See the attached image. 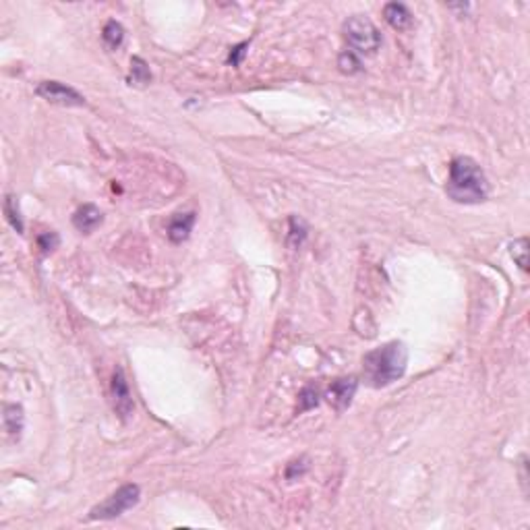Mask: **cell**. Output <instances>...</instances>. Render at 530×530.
<instances>
[{"instance_id":"cell-20","label":"cell","mask_w":530,"mask_h":530,"mask_svg":"<svg viewBox=\"0 0 530 530\" xmlns=\"http://www.w3.org/2000/svg\"><path fill=\"white\" fill-rule=\"evenodd\" d=\"M58 243H60V239H58V234H56V232H44V234L37 239V245H40L42 253H50V251H54V249L58 247Z\"/></svg>"},{"instance_id":"cell-3","label":"cell","mask_w":530,"mask_h":530,"mask_svg":"<svg viewBox=\"0 0 530 530\" xmlns=\"http://www.w3.org/2000/svg\"><path fill=\"white\" fill-rule=\"evenodd\" d=\"M344 37L354 54H375L382 46L379 29L361 15L350 17L344 23Z\"/></svg>"},{"instance_id":"cell-6","label":"cell","mask_w":530,"mask_h":530,"mask_svg":"<svg viewBox=\"0 0 530 530\" xmlns=\"http://www.w3.org/2000/svg\"><path fill=\"white\" fill-rule=\"evenodd\" d=\"M357 390H359V382L354 377H342V379L332 382V386L325 392V398L338 412H344L352 404Z\"/></svg>"},{"instance_id":"cell-1","label":"cell","mask_w":530,"mask_h":530,"mask_svg":"<svg viewBox=\"0 0 530 530\" xmlns=\"http://www.w3.org/2000/svg\"><path fill=\"white\" fill-rule=\"evenodd\" d=\"M445 193L456 203L475 205L483 203L489 195V180L485 170L466 155H458L450 164V176L445 185Z\"/></svg>"},{"instance_id":"cell-14","label":"cell","mask_w":530,"mask_h":530,"mask_svg":"<svg viewBox=\"0 0 530 530\" xmlns=\"http://www.w3.org/2000/svg\"><path fill=\"white\" fill-rule=\"evenodd\" d=\"M4 214H6V220L8 224L21 234L23 232V220H21V212H19V203H17V197L12 195H6L4 199Z\"/></svg>"},{"instance_id":"cell-19","label":"cell","mask_w":530,"mask_h":530,"mask_svg":"<svg viewBox=\"0 0 530 530\" xmlns=\"http://www.w3.org/2000/svg\"><path fill=\"white\" fill-rule=\"evenodd\" d=\"M307 470H309V460H307V458L294 460V462H290L288 468H286V479H288V481H296V479H300Z\"/></svg>"},{"instance_id":"cell-13","label":"cell","mask_w":530,"mask_h":530,"mask_svg":"<svg viewBox=\"0 0 530 530\" xmlns=\"http://www.w3.org/2000/svg\"><path fill=\"white\" fill-rule=\"evenodd\" d=\"M131 85H147L151 81V73H149V67L143 58L139 56H132L131 60V77H129Z\"/></svg>"},{"instance_id":"cell-5","label":"cell","mask_w":530,"mask_h":530,"mask_svg":"<svg viewBox=\"0 0 530 530\" xmlns=\"http://www.w3.org/2000/svg\"><path fill=\"white\" fill-rule=\"evenodd\" d=\"M35 94L40 98H44L46 102H50V104H58V106H85V98L77 89H73V87L60 83V81H42L35 87Z\"/></svg>"},{"instance_id":"cell-8","label":"cell","mask_w":530,"mask_h":530,"mask_svg":"<svg viewBox=\"0 0 530 530\" xmlns=\"http://www.w3.org/2000/svg\"><path fill=\"white\" fill-rule=\"evenodd\" d=\"M104 216L100 212V207H96L94 203H85L83 207H79L73 216V226L83 232V234H89L94 232L100 224H102Z\"/></svg>"},{"instance_id":"cell-10","label":"cell","mask_w":530,"mask_h":530,"mask_svg":"<svg viewBox=\"0 0 530 530\" xmlns=\"http://www.w3.org/2000/svg\"><path fill=\"white\" fill-rule=\"evenodd\" d=\"M384 17H386V21H388L394 29H398V31H406V29H410V25H412V12H410L408 6L402 4V2H390V4H386Z\"/></svg>"},{"instance_id":"cell-2","label":"cell","mask_w":530,"mask_h":530,"mask_svg":"<svg viewBox=\"0 0 530 530\" xmlns=\"http://www.w3.org/2000/svg\"><path fill=\"white\" fill-rule=\"evenodd\" d=\"M408 365V348L402 342H388L363 359V373L365 382L371 388H386L398 382L406 373Z\"/></svg>"},{"instance_id":"cell-18","label":"cell","mask_w":530,"mask_h":530,"mask_svg":"<svg viewBox=\"0 0 530 530\" xmlns=\"http://www.w3.org/2000/svg\"><path fill=\"white\" fill-rule=\"evenodd\" d=\"M305 239H307V226H305V222L298 220V218H290V237H288L290 245H292V247H300Z\"/></svg>"},{"instance_id":"cell-4","label":"cell","mask_w":530,"mask_h":530,"mask_svg":"<svg viewBox=\"0 0 530 530\" xmlns=\"http://www.w3.org/2000/svg\"><path fill=\"white\" fill-rule=\"evenodd\" d=\"M141 497V489L139 485H123L119 491H114L106 502L98 504L96 508H92L89 512V520H112L123 516L125 512H129L139 504Z\"/></svg>"},{"instance_id":"cell-15","label":"cell","mask_w":530,"mask_h":530,"mask_svg":"<svg viewBox=\"0 0 530 530\" xmlns=\"http://www.w3.org/2000/svg\"><path fill=\"white\" fill-rule=\"evenodd\" d=\"M338 67H340V71H342V73H346V75L361 73V69H363L361 58H359L352 50H346V52H342V54H340V58H338Z\"/></svg>"},{"instance_id":"cell-17","label":"cell","mask_w":530,"mask_h":530,"mask_svg":"<svg viewBox=\"0 0 530 530\" xmlns=\"http://www.w3.org/2000/svg\"><path fill=\"white\" fill-rule=\"evenodd\" d=\"M319 404V392L313 386L302 388V392L298 394V412H307L311 408H315Z\"/></svg>"},{"instance_id":"cell-7","label":"cell","mask_w":530,"mask_h":530,"mask_svg":"<svg viewBox=\"0 0 530 530\" xmlns=\"http://www.w3.org/2000/svg\"><path fill=\"white\" fill-rule=\"evenodd\" d=\"M110 392H112L114 410L121 414V418H125V420H127V418L132 414V410H135V404H132L131 390H129V384H127L125 373H123V369H121V367H117V369H114V375H112V388H110Z\"/></svg>"},{"instance_id":"cell-9","label":"cell","mask_w":530,"mask_h":530,"mask_svg":"<svg viewBox=\"0 0 530 530\" xmlns=\"http://www.w3.org/2000/svg\"><path fill=\"white\" fill-rule=\"evenodd\" d=\"M193 226H195V214H193V212H189V214H176V216L170 220V224H168V239H170L172 243H176V245L182 243V241L189 239Z\"/></svg>"},{"instance_id":"cell-21","label":"cell","mask_w":530,"mask_h":530,"mask_svg":"<svg viewBox=\"0 0 530 530\" xmlns=\"http://www.w3.org/2000/svg\"><path fill=\"white\" fill-rule=\"evenodd\" d=\"M247 48H249V42H243V44H239V46H234V48H230L228 65L241 67V62H243V58H245V54H247Z\"/></svg>"},{"instance_id":"cell-12","label":"cell","mask_w":530,"mask_h":530,"mask_svg":"<svg viewBox=\"0 0 530 530\" xmlns=\"http://www.w3.org/2000/svg\"><path fill=\"white\" fill-rule=\"evenodd\" d=\"M102 37H104V44L110 50H117V48H121V44L125 40V27L119 21H108L104 31H102Z\"/></svg>"},{"instance_id":"cell-16","label":"cell","mask_w":530,"mask_h":530,"mask_svg":"<svg viewBox=\"0 0 530 530\" xmlns=\"http://www.w3.org/2000/svg\"><path fill=\"white\" fill-rule=\"evenodd\" d=\"M510 253H512L514 262L520 265V269H522V271H527V269H529V241H527V239H518V241H514V243H512V247H510Z\"/></svg>"},{"instance_id":"cell-11","label":"cell","mask_w":530,"mask_h":530,"mask_svg":"<svg viewBox=\"0 0 530 530\" xmlns=\"http://www.w3.org/2000/svg\"><path fill=\"white\" fill-rule=\"evenodd\" d=\"M2 422H4V431L12 437L19 439L23 425H25V416H23V408L17 404H6L4 406V414H2Z\"/></svg>"}]
</instances>
